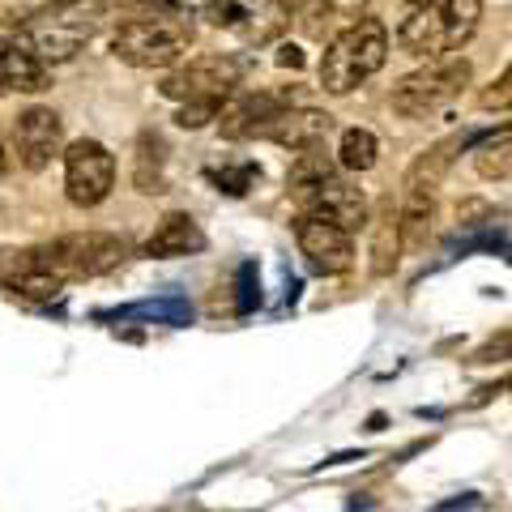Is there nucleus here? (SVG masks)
Returning a JSON list of instances; mask_svg holds the SVG:
<instances>
[{
	"label": "nucleus",
	"instance_id": "13",
	"mask_svg": "<svg viewBox=\"0 0 512 512\" xmlns=\"http://www.w3.org/2000/svg\"><path fill=\"white\" fill-rule=\"evenodd\" d=\"M13 141H18V158L26 171H43L64 150V124L52 107H30L13 124Z\"/></svg>",
	"mask_w": 512,
	"mask_h": 512
},
{
	"label": "nucleus",
	"instance_id": "12",
	"mask_svg": "<svg viewBox=\"0 0 512 512\" xmlns=\"http://www.w3.org/2000/svg\"><path fill=\"white\" fill-rule=\"evenodd\" d=\"M303 205V214L308 218H320V222H333V227H342V231H363L367 227V218H372V210H367V197H363V188L355 184H346V180H325L308 201H299Z\"/></svg>",
	"mask_w": 512,
	"mask_h": 512
},
{
	"label": "nucleus",
	"instance_id": "16",
	"mask_svg": "<svg viewBox=\"0 0 512 512\" xmlns=\"http://www.w3.org/2000/svg\"><path fill=\"white\" fill-rule=\"evenodd\" d=\"M201 248H205V231L197 227L192 214H167L146 239V256H154V261H175V256H192Z\"/></svg>",
	"mask_w": 512,
	"mask_h": 512
},
{
	"label": "nucleus",
	"instance_id": "18",
	"mask_svg": "<svg viewBox=\"0 0 512 512\" xmlns=\"http://www.w3.org/2000/svg\"><path fill=\"white\" fill-rule=\"evenodd\" d=\"M333 175H338V158L333 154H325L320 146L295 150V163H291V171H286V188H291L295 201H308L320 184L333 180Z\"/></svg>",
	"mask_w": 512,
	"mask_h": 512
},
{
	"label": "nucleus",
	"instance_id": "28",
	"mask_svg": "<svg viewBox=\"0 0 512 512\" xmlns=\"http://www.w3.org/2000/svg\"><path fill=\"white\" fill-rule=\"evenodd\" d=\"M483 107H495V111H500V107H512V64H508L500 77H495V86L483 94Z\"/></svg>",
	"mask_w": 512,
	"mask_h": 512
},
{
	"label": "nucleus",
	"instance_id": "14",
	"mask_svg": "<svg viewBox=\"0 0 512 512\" xmlns=\"http://www.w3.org/2000/svg\"><path fill=\"white\" fill-rule=\"evenodd\" d=\"M329 128H333L329 111H320V107H286L282 116L269 120L256 137L274 141V146H282V150H312V146H325Z\"/></svg>",
	"mask_w": 512,
	"mask_h": 512
},
{
	"label": "nucleus",
	"instance_id": "7",
	"mask_svg": "<svg viewBox=\"0 0 512 512\" xmlns=\"http://www.w3.org/2000/svg\"><path fill=\"white\" fill-rule=\"evenodd\" d=\"M239 86V64L231 56H197L163 77V99L171 103H227Z\"/></svg>",
	"mask_w": 512,
	"mask_h": 512
},
{
	"label": "nucleus",
	"instance_id": "26",
	"mask_svg": "<svg viewBox=\"0 0 512 512\" xmlns=\"http://www.w3.org/2000/svg\"><path fill=\"white\" fill-rule=\"evenodd\" d=\"M201 18L210 22V26H244V18H248V9L239 5V0H210V5L201 9Z\"/></svg>",
	"mask_w": 512,
	"mask_h": 512
},
{
	"label": "nucleus",
	"instance_id": "31",
	"mask_svg": "<svg viewBox=\"0 0 512 512\" xmlns=\"http://www.w3.org/2000/svg\"><path fill=\"white\" fill-rule=\"evenodd\" d=\"M278 64H286V69H303V52H299V47L286 43L282 52H278Z\"/></svg>",
	"mask_w": 512,
	"mask_h": 512
},
{
	"label": "nucleus",
	"instance_id": "33",
	"mask_svg": "<svg viewBox=\"0 0 512 512\" xmlns=\"http://www.w3.org/2000/svg\"><path fill=\"white\" fill-rule=\"evenodd\" d=\"M0 175H5V141H0Z\"/></svg>",
	"mask_w": 512,
	"mask_h": 512
},
{
	"label": "nucleus",
	"instance_id": "17",
	"mask_svg": "<svg viewBox=\"0 0 512 512\" xmlns=\"http://www.w3.org/2000/svg\"><path fill=\"white\" fill-rule=\"evenodd\" d=\"M367 227H372V274L389 278L397 269V256H402V222H397L393 197L380 201V210L376 218H367Z\"/></svg>",
	"mask_w": 512,
	"mask_h": 512
},
{
	"label": "nucleus",
	"instance_id": "21",
	"mask_svg": "<svg viewBox=\"0 0 512 512\" xmlns=\"http://www.w3.org/2000/svg\"><path fill=\"white\" fill-rule=\"evenodd\" d=\"M163 141H158L154 133H141L137 137V163H133V184L137 192H146V197H154V192H163Z\"/></svg>",
	"mask_w": 512,
	"mask_h": 512
},
{
	"label": "nucleus",
	"instance_id": "25",
	"mask_svg": "<svg viewBox=\"0 0 512 512\" xmlns=\"http://www.w3.org/2000/svg\"><path fill=\"white\" fill-rule=\"evenodd\" d=\"M239 316H252L256 308H261V269H256V261H244L239 265Z\"/></svg>",
	"mask_w": 512,
	"mask_h": 512
},
{
	"label": "nucleus",
	"instance_id": "5",
	"mask_svg": "<svg viewBox=\"0 0 512 512\" xmlns=\"http://www.w3.org/2000/svg\"><path fill=\"white\" fill-rule=\"evenodd\" d=\"M47 265L56 269L64 282L73 278H103L111 269L124 265L128 244L120 235H107V231H77V235H60L43 248Z\"/></svg>",
	"mask_w": 512,
	"mask_h": 512
},
{
	"label": "nucleus",
	"instance_id": "23",
	"mask_svg": "<svg viewBox=\"0 0 512 512\" xmlns=\"http://www.w3.org/2000/svg\"><path fill=\"white\" fill-rule=\"evenodd\" d=\"M474 171L483 175V180H508L512 175V128L478 141L474 146Z\"/></svg>",
	"mask_w": 512,
	"mask_h": 512
},
{
	"label": "nucleus",
	"instance_id": "35",
	"mask_svg": "<svg viewBox=\"0 0 512 512\" xmlns=\"http://www.w3.org/2000/svg\"><path fill=\"white\" fill-rule=\"evenodd\" d=\"M410 5H423V0H410Z\"/></svg>",
	"mask_w": 512,
	"mask_h": 512
},
{
	"label": "nucleus",
	"instance_id": "3",
	"mask_svg": "<svg viewBox=\"0 0 512 512\" xmlns=\"http://www.w3.org/2000/svg\"><path fill=\"white\" fill-rule=\"evenodd\" d=\"M192 47V30L175 13H141L116 26L111 35V56L128 69H171Z\"/></svg>",
	"mask_w": 512,
	"mask_h": 512
},
{
	"label": "nucleus",
	"instance_id": "1",
	"mask_svg": "<svg viewBox=\"0 0 512 512\" xmlns=\"http://www.w3.org/2000/svg\"><path fill=\"white\" fill-rule=\"evenodd\" d=\"M389 60V30L372 13H359L350 26H342L329 39L325 56H320V90L350 94L359 90L367 77H376Z\"/></svg>",
	"mask_w": 512,
	"mask_h": 512
},
{
	"label": "nucleus",
	"instance_id": "8",
	"mask_svg": "<svg viewBox=\"0 0 512 512\" xmlns=\"http://www.w3.org/2000/svg\"><path fill=\"white\" fill-rule=\"evenodd\" d=\"M94 13H77L73 5H64L60 13H39L35 22L26 26V43L39 52V60L47 64H64L82 52V43H90L94 35Z\"/></svg>",
	"mask_w": 512,
	"mask_h": 512
},
{
	"label": "nucleus",
	"instance_id": "6",
	"mask_svg": "<svg viewBox=\"0 0 512 512\" xmlns=\"http://www.w3.org/2000/svg\"><path fill=\"white\" fill-rule=\"evenodd\" d=\"M111 188H116V158H111V150L90 137L73 141L64 150V197L77 210H94V205L111 197Z\"/></svg>",
	"mask_w": 512,
	"mask_h": 512
},
{
	"label": "nucleus",
	"instance_id": "34",
	"mask_svg": "<svg viewBox=\"0 0 512 512\" xmlns=\"http://www.w3.org/2000/svg\"><path fill=\"white\" fill-rule=\"evenodd\" d=\"M56 5H77V0H56Z\"/></svg>",
	"mask_w": 512,
	"mask_h": 512
},
{
	"label": "nucleus",
	"instance_id": "15",
	"mask_svg": "<svg viewBox=\"0 0 512 512\" xmlns=\"http://www.w3.org/2000/svg\"><path fill=\"white\" fill-rule=\"evenodd\" d=\"M0 86L18 90V94H39L52 86L47 64L39 52L26 43V35H0Z\"/></svg>",
	"mask_w": 512,
	"mask_h": 512
},
{
	"label": "nucleus",
	"instance_id": "32",
	"mask_svg": "<svg viewBox=\"0 0 512 512\" xmlns=\"http://www.w3.org/2000/svg\"><path fill=\"white\" fill-rule=\"evenodd\" d=\"M346 461H363V453H333L325 457V466H346Z\"/></svg>",
	"mask_w": 512,
	"mask_h": 512
},
{
	"label": "nucleus",
	"instance_id": "30",
	"mask_svg": "<svg viewBox=\"0 0 512 512\" xmlns=\"http://www.w3.org/2000/svg\"><path fill=\"white\" fill-rule=\"evenodd\" d=\"M107 5H116L124 13H133V18H141V13H167V5H175V0H107Z\"/></svg>",
	"mask_w": 512,
	"mask_h": 512
},
{
	"label": "nucleus",
	"instance_id": "10",
	"mask_svg": "<svg viewBox=\"0 0 512 512\" xmlns=\"http://www.w3.org/2000/svg\"><path fill=\"white\" fill-rule=\"evenodd\" d=\"M286 107H295V90H248L235 94L231 103H222L218 111V128L227 141H244L256 137L269 120H278Z\"/></svg>",
	"mask_w": 512,
	"mask_h": 512
},
{
	"label": "nucleus",
	"instance_id": "9",
	"mask_svg": "<svg viewBox=\"0 0 512 512\" xmlns=\"http://www.w3.org/2000/svg\"><path fill=\"white\" fill-rule=\"evenodd\" d=\"M295 244H299L303 265L320 278H338L355 265V239H350V231L333 227V222H320V218L303 214L295 222Z\"/></svg>",
	"mask_w": 512,
	"mask_h": 512
},
{
	"label": "nucleus",
	"instance_id": "27",
	"mask_svg": "<svg viewBox=\"0 0 512 512\" xmlns=\"http://www.w3.org/2000/svg\"><path fill=\"white\" fill-rule=\"evenodd\" d=\"M222 103H180V111H175V124L180 128H205L210 120H218Z\"/></svg>",
	"mask_w": 512,
	"mask_h": 512
},
{
	"label": "nucleus",
	"instance_id": "4",
	"mask_svg": "<svg viewBox=\"0 0 512 512\" xmlns=\"http://www.w3.org/2000/svg\"><path fill=\"white\" fill-rule=\"evenodd\" d=\"M470 77H474V69L466 56H436L431 64H423V69L402 77V82L393 86L389 103L402 120H427L453 103L457 94L470 86Z\"/></svg>",
	"mask_w": 512,
	"mask_h": 512
},
{
	"label": "nucleus",
	"instance_id": "24",
	"mask_svg": "<svg viewBox=\"0 0 512 512\" xmlns=\"http://www.w3.org/2000/svg\"><path fill=\"white\" fill-rule=\"evenodd\" d=\"M256 175H261V171H256V163H239V167H210V180L222 188V192H231V197H244V192L256 184Z\"/></svg>",
	"mask_w": 512,
	"mask_h": 512
},
{
	"label": "nucleus",
	"instance_id": "22",
	"mask_svg": "<svg viewBox=\"0 0 512 512\" xmlns=\"http://www.w3.org/2000/svg\"><path fill=\"white\" fill-rule=\"evenodd\" d=\"M333 158H338L342 171H372L376 158H380V141H376L372 128H346Z\"/></svg>",
	"mask_w": 512,
	"mask_h": 512
},
{
	"label": "nucleus",
	"instance_id": "29",
	"mask_svg": "<svg viewBox=\"0 0 512 512\" xmlns=\"http://www.w3.org/2000/svg\"><path fill=\"white\" fill-rule=\"evenodd\" d=\"M504 359H512V333H504L500 342H487L483 350L470 355V363H504Z\"/></svg>",
	"mask_w": 512,
	"mask_h": 512
},
{
	"label": "nucleus",
	"instance_id": "2",
	"mask_svg": "<svg viewBox=\"0 0 512 512\" xmlns=\"http://www.w3.org/2000/svg\"><path fill=\"white\" fill-rule=\"evenodd\" d=\"M478 22H483V0H423L397 26V47L419 60L453 56L474 39Z\"/></svg>",
	"mask_w": 512,
	"mask_h": 512
},
{
	"label": "nucleus",
	"instance_id": "19",
	"mask_svg": "<svg viewBox=\"0 0 512 512\" xmlns=\"http://www.w3.org/2000/svg\"><path fill=\"white\" fill-rule=\"evenodd\" d=\"M461 146H466V137H448V141H436L431 150H423L406 171V188H436L440 192L444 175H448V167H453Z\"/></svg>",
	"mask_w": 512,
	"mask_h": 512
},
{
	"label": "nucleus",
	"instance_id": "20",
	"mask_svg": "<svg viewBox=\"0 0 512 512\" xmlns=\"http://www.w3.org/2000/svg\"><path fill=\"white\" fill-rule=\"evenodd\" d=\"M116 320H163V325H192V308L184 295H163V299H146V303H128L120 312H107Z\"/></svg>",
	"mask_w": 512,
	"mask_h": 512
},
{
	"label": "nucleus",
	"instance_id": "11",
	"mask_svg": "<svg viewBox=\"0 0 512 512\" xmlns=\"http://www.w3.org/2000/svg\"><path fill=\"white\" fill-rule=\"evenodd\" d=\"M0 286L30 303H52L64 291V278L47 265L43 248H26V252H9L5 261H0Z\"/></svg>",
	"mask_w": 512,
	"mask_h": 512
}]
</instances>
